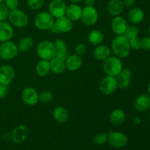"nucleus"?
Wrapping results in <instances>:
<instances>
[{
    "instance_id": "obj_32",
    "label": "nucleus",
    "mask_w": 150,
    "mask_h": 150,
    "mask_svg": "<svg viewBox=\"0 0 150 150\" xmlns=\"http://www.w3.org/2000/svg\"><path fill=\"white\" fill-rule=\"evenodd\" d=\"M108 133L102 132V133H98V134L94 136L93 142L96 145L101 146V145L105 144L108 142Z\"/></svg>"
},
{
    "instance_id": "obj_20",
    "label": "nucleus",
    "mask_w": 150,
    "mask_h": 150,
    "mask_svg": "<svg viewBox=\"0 0 150 150\" xmlns=\"http://www.w3.org/2000/svg\"><path fill=\"white\" fill-rule=\"evenodd\" d=\"M92 54L95 59L98 61H105L111 56V49L108 45L100 44L99 45H97L96 48L93 50Z\"/></svg>"
},
{
    "instance_id": "obj_31",
    "label": "nucleus",
    "mask_w": 150,
    "mask_h": 150,
    "mask_svg": "<svg viewBox=\"0 0 150 150\" xmlns=\"http://www.w3.org/2000/svg\"><path fill=\"white\" fill-rule=\"evenodd\" d=\"M139 29L136 26L133 25H130V26H127V29H126L124 35L127 38L128 40L132 39V38H136L139 37Z\"/></svg>"
},
{
    "instance_id": "obj_45",
    "label": "nucleus",
    "mask_w": 150,
    "mask_h": 150,
    "mask_svg": "<svg viewBox=\"0 0 150 150\" xmlns=\"http://www.w3.org/2000/svg\"><path fill=\"white\" fill-rule=\"evenodd\" d=\"M148 31H149V36H150V24H149V29H148Z\"/></svg>"
},
{
    "instance_id": "obj_4",
    "label": "nucleus",
    "mask_w": 150,
    "mask_h": 150,
    "mask_svg": "<svg viewBox=\"0 0 150 150\" xmlns=\"http://www.w3.org/2000/svg\"><path fill=\"white\" fill-rule=\"evenodd\" d=\"M54 18L49 12L42 11L38 13L35 18V26L40 30H49L54 24Z\"/></svg>"
},
{
    "instance_id": "obj_8",
    "label": "nucleus",
    "mask_w": 150,
    "mask_h": 150,
    "mask_svg": "<svg viewBox=\"0 0 150 150\" xmlns=\"http://www.w3.org/2000/svg\"><path fill=\"white\" fill-rule=\"evenodd\" d=\"M98 18H99L98 12L94 6H92V7L85 6L82 9L81 19L83 24L89 26H93L98 22Z\"/></svg>"
},
{
    "instance_id": "obj_26",
    "label": "nucleus",
    "mask_w": 150,
    "mask_h": 150,
    "mask_svg": "<svg viewBox=\"0 0 150 150\" xmlns=\"http://www.w3.org/2000/svg\"><path fill=\"white\" fill-rule=\"evenodd\" d=\"M51 71L55 74H62L66 70L65 62L57 57H54L49 61Z\"/></svg>"
},
{
    "instance_id": "obj_3",
    "label": "nucleus",
    "mask_w": 150,
    "mask_h": 150,
    "mask_svg": "<svg viewBox=\"0 0 150 150\" xmlns=\"http://www.w3.org/2000/svg\"><path fill=\"white\" fill-rule=\"evenodd\" d=\"M103 68L107 76L116 77L122 69L123 65L121 59L116 56H110L108 59L103 61Z\"/></svg>"
},
{
    "instance_id": "obj_30",
    "label": "nucleus",
    "mask_w": 150,
    "mask_h": 150,
    "mask_svg": "<svg viewBox=\"0 0 150 150\" xmlns=\"http://www.w3.org/2000/svg\"><path fill=\"white\" fill-rule=\"evenodd\" d=\"M35 70H36L37 74L39 76H40V77L46 76L51 71L49 61L41 59L37 64Z\"/></svg>"
},
{
    "instance_id": "obj_36",
    "label": "nucleus",
    "mask_w": 150,
    "mask_h": 150,
    "mask_svg": "<svg viewBox=\"0 0 150 150\" xmlns=\"http://www.w3.org/2000/svg\"><path fill=\"white\" fill-rule=\"evenodd\" d=\"M86 46L85 45V44L83 43H79L76 45L75 47V54H77V55L82 57V56L84 55L86 53Z\"/></svg>"
},
{
    "instance_id": "obj_34",
    "label": "nucleus",
    "mask_w": 150,
    "mask_h": 150,
    "mask_svg": "<svg viewBox=\"0 0 150 150\" xmlns=\"http://www.w3.org/2000/svg\"><path fill=\"white\" fill-rule=\"evenodd\" d=\"M27 4L32 10H40L43 6L45 0H26Z\"/></svg>"
},
{
    "instance_id": "obj_38",
    "label": "nucleus",
    "mask_w": 150,
    "mask_h": 150,
    "mask_svg": "<svg viewBox=\"0 0 150 150\" xmlns=\"http://www.w3.org/2000/svg\"><path fill=\"white\" fill-rule=\"evenodd\" d=\"M129 44L131 49L133 50H139L141 49L140 45V38L139 37L136 38H132V39L129 40Z\"/></svg>"
},
{
    "instance_id": "obj_28",
    "label": "nucleus",
    "mask_w": 150,
    "mask_h": 150,
    "mask_svg": "<svg viewBox=\"0 0 150 150\" xmlns=\"http://www.w3.org/2000/svg\"><path fill=\"white\" fill-rule=\"evenodd\" d=\"M104 38L105 36L102 31L98 30V29H93L88 35V41L92 45H99L103 42Z\"/></svg>"
},
{
    "instance_id": "obj_23",
    "label": "nucleus",
    "mask_w": 150,
    "mask_h": 150,
    "mask_svg": "<svg viewBox=\"0 0 150 150\" xmlns=\"http://www.w3.org/2000/svg\"><path fill=\"white\" fill-rule=\"evenodd\" d=\"M127 18L130 22H131L133 24H139L144 18V13L140 7H131L127 13Z\"/></svg>"
},
{
    "instance_id": "obj_17",
    "label": "nucleus",
    "mask_w": 150,
    "mask_h": 150,
    "mask_svg": "<svg viewBox=\"0 0 150 150\" xmlns=\"http://www.w3.org/2000/svg\"><path fill=\"white\" fill-rule=\"evenodd\" d=\"M64 62H65L66 69L71 72L76 71L80 69L83 64L82 57L76 54L68 56Z\"/></svg>"
},
{
    "instance_id": "obj_46",
    "label": "nucleus",
    "mask_w": 150,
    "mask_h": 150,
    "mask_svg": "<svg viewBox=\"0 0 150 150\" xmlns=\"http://www.w3.org/2000/svg\"><path fill=\"white\" fill-rule=\"evenodd\" d=\"M4 1V0H0V3H3Z\"/></svg>"
},
{
    "instance_id": "obj_48",
    "label": "nucleus",
    "mask_w": 150,
    "mask_h": 150,
    "mask_svg": "<svg viewBox=\"0 0 150 150\" xmlns=\"http://www.w3.org/2000/svg\"><path fill=\"white\" fill-rule=\"evenodd\" d=\"M0 85H1V83H0Z\"/></svg>"
},
{
    "instance_id": "obj_19",
    "label": "nucleus",
    "mask_w": 150,
    "mask_h": 150,
    "mask_svg": "<svg viewBox=\"0 0 150 150\" xmlns=\"http://www.w3.org/2000/svg\"><path fill=\"white\" fill-rule=\"evenodd\" d=\"M136 111L144 112L150 108V96L148 94H142L136 98L134 103Z\"/></svg>"
},
{
    "instance_id": "obj_29",
    "label": "nucleus",
    "mask_w": 150,
    "mask_h": 150,
    "mask_svg": "<svg viewBox=\"0 0 150 150\" xmlns=\"http://www.w3.org/2000/svg\"><path fill=\"white\" fill-rule=\"evenodd\" d=\"M34 39L31 36H26L22 38L18 44L19 52L26 53L30 51L34 45Z\"/></svg>"
},
{
    "instance_id": "obj_44",
    "label": "nucleus",
    "mask_w": 150,
    "mask_h": 150,
    "mask_svg": "<svg viewBox=\"0 0 150 150\" xmlns=\"http://www.w3.org/2000/svg\"><path fill=\"white\" fill-rule=\"evenodd\" d=\"M147 92H148V95H149L150 96V83H149V85H148V86H147Z\"/></svg>"
},
{
    "instance_id": "obj_25",
    "label": "nucleus",
    "mask_w": 150,
    "mask_h": 150,
    "mask_svg": "<svg viewBox=\"0 0 150 150\" xmlns=\"http://www.w3.org/2000/svg\"><path fill=\"white\" fill-rule=\"evenodd\" d=\"M53 117L58 123L64 124L69 120V113L64 107L57 106L53 111Z\"/></svg>"
},
{
    "instance_id": "obj_35",
    "label": "nucleus",
    "mask_w": 150,
    "mask_h": 150,
    "mask_svg": "<svg viewBox=\"0 0 150 150\" xmlns=\"http://www.w3.org/2000/svg\"><path fill=\"white\" fill-rule=\"evenodd\" d=\"M9 9L4 3H0V21H4L7 19L9 15Z\"/></svg>"
},
{
    "instance_id": "obj_24",
    "label": "nucleus",
    "mask_w": 150,
    "mask_h": 150,
    "mask_svg": "<svg viewBox=\"0 0 150 150\" xmlns=\"http://www.w3.org/2000/svg\"><path fill=\"white\" fill-rule=\"evenodd\" d=\"M56 48V57L59 58L65 61L66 59L68 57V52H67V44L63 40L58 38L54 42Z\"/></svg>"
},
{
    "instance_id": "obj_7",
    "label": "nucleus",
    "mask_w": 150,
    "mask_h": 150,
    "mask_svg": "<svg viewBox=\"0 0 150 150\" xmlns=\"http://www.w3.org/2000/svg\"><path fill=\"white\" fill-rule=\"evenodd\" d=\"M108 143L110 146L115 149H121L127 143V136L122 132L110 131L108 133Z\"/></svg>"
},
{
    "instance_id": "obj_13",
    "label": "nucleus",
    "mask_w": 150,
    "mask_h": 150,
    "mask_svg": "<svg viewBox=\"0 0 150 150\" xmlns=\"http://www.w3.org/2000/svg\"><path fill=\"white\" fill-rule=\"evenodd\" d=\"M29 135L27 127L24 125L16 126L11 133V139L15 144H21L26 141Z\"/></svg>"
},
{
    "instance_id": "obj_10",
    "label": "nucleus",
    "mask_w": 150,
    "mask_h": 150,
    "mask_svg": "<svg viewBox=\"0 0 150 150\" xmlns=\"http://www.w3.org/2000/svg\"><path fill=\"white\" fill-rule=\"evenodd\" d=\"M21 98L25 105L33 106L39 102V93L33 87H26L22 90Z\"/></svg>"
},
{
    "instance_id": "obj_42",
    "label": "nucleus",
    "mask_w": 150,
    "mask_h": 150,
    "mask_svg": "<svg viewBox=\"0 0 150 150\" xmlns=\"http://www.w3.org/2000/svg\"><path fill=\"white\" fill-rule=\"evenodd\" d=\"M83 1L84 3V5L87 7H92L95 4V0H83Z\"/></svg>"
},
{
    "instance_id": "obj_1",
    "label": "nucleus",
    "mask_w": 150,
    "mask_h": 150,
    "mask_svg": "<svg viewBox=\"0 0 150 150\" xmlns=\"http://www.w3.org/2000/svg\"><path fill=\"white\" fill-rule=\"evenodd\" d=\"M111 49L116 57L121 59L126 58L130 54L131 49L129 40L124 35H117L111 41Z\"/></svg>"
},
{
    "instance_id": "obj_33",
    "label": "nucleus",
    "mask_w": 150,
    "mask_h": 150,
    "mask_svg": "<svg viewBox=\"0 0 150 150\" xmlns=\"http://www.w3.org/2000/svg\"><path fill=\"white\" fill-rule=\"evenodd\" d=\"M53 100V94L51 91H42L39 94V101L43 103L51 102Z\"/></svg>"
},
{
    "instance_id": "obj_27",
    "label": "nucleus",
    "mask_w": 150,
    "mask_h": 150,
    "mask_svg": "<svg viewBox=\"0 0 150 150\" xmlns=\"http://www.w3.org/2000/svg\"><path fill=\"white\" fill-rule=\"evenodd\" d=\"M110 122L114 125H121L125 122L126 115L123 110L117 108L111 113L109 117Z\"/></svg>"
},
{
    "instance_id": "obj_16",
    "label": "nucleus",
    "mask_w": 150,
    "mask_h": 150,
    "mask_svg": "<svg viewBox=\"0 0 150 150\" xmlns=\"http://www.w3.org/2000/svg\"><path fill=\"white\" fill-rule=\"evenodd\" d=\"M127 21L122 16H115L111 21V29L117 35H122L127 27Z\"/></svg>"
},
{
    "instance_id": "obj_22",
    "label": "nucleus",
    "mask_w": 150,
    "mask_h": 150,
    "mask_svg": "<svg viewBox=\"0 0 150 150\" xmlns=\"http://www.w3.org/2000/svg\"><path fill=\"white\" fill-rule=\"evenodd\" d=\"M125 5L122 0H110L107 5L108 12L113 16H119L123 13Z\"/></svg>"
},
{
    "instance_id": "obj_39",
    "label": "nucleus",
    "mask_w": 150,
    "mask_h": 150,
    "mask_svg": "<svg viewBox=\"0 0 150 150\" xmlns=\"http://www.w3.org/2000/svg\"><path fill=\"white\" fill-rule=\"evenodd\" d=\"M4 2L10 11L16 10L18 7V0H4Z\"/></svg>"
},
{
    "instance_id": "obj_5",
    "label": "nucleus",
    "mask_w": 150,
    "mask_h": 150,
    "mask_svg": "<svg viewBox=\"0 0 150 150\" xmlns=\"http://www.w3.org/2000/svg\"><path fill=\"white\" fill-rule=\"evenodd\" d=\"M19 51L18 45L11 40L2 42L0 44V59L10 61L16 58Z\"/></svg>"
},
{
    "instance_id": "obj_15",
    "label": "nucleus",
    "mask_w": 150,
    "mask_h": 150,
    "mask_svg": "<svg viewBox=\"0 0 150 150\" xmlns=\"http://www.w3.org/2000/svg\"><path fill=\"white\" fill-rule=\"evenodd\" d=\"M54 26L57 28L59 33H68L73 29V21L66 16H64L57 18L54 22Z\"/></svg>"
},
{
    "instance_id": "obj_11",
    "label": "nucleus",
    "mask_w": 150,
    "mask_h": 150,
    "mask_svg": "<svg viewBox=\"0 0 150 150\" xmlns=\"http://www.w3.org/2000/svg\"><path fill=\"white\" fill-rule=\"evenodd\" d=\"M67 4L63 0H52L48 5V12L54 18L65 16Z\"/></svg>"
},
{
    "instance_id": "obj_40",
    "label": "nucleus",
    "mask_w": 150,
    "mask_h": 150,
    "mask_svg": "<svg viewBox=\"0 0 150 150\" xmlns=\"http://www.w3.org/2000/svg\"><path fill=\"white\" fill-rule=\"evenodd\" d=\"M8 94V86L6 85H0V100L4 99Z\"/></svg>"
},
{
    "instance_id": "obj_2",
    "label": "nucleus",
    "mask_w": 150,
    "mask_h": 150,
    "mask_svg": "<svg viewBox=\"0 0 150 150\" xmlns=\"http://www.w3.org/2000/svg\"><path fill=\"white\" fill-rule=\"evenodd\" d=\"M36 52L41 59L50 61L56 56L55 45L50 40H42L37 45Z\"/></svg>"
},
{
    "instance_id": "obj_9",
    "label": "nucleus",
    "mask_w": 150,
    "mask_h": 150,
    "mask_svg": "<svg viewBox=\"0 0 150 150\" xmlns=\"http://www.w3.org/2000/svg\"><path fill=\"white\" fill-rule=\"evenodd\" d=\"M117 80L114 76H106L100 81L99 89L103 95H109L114 93L117 89Z\"/></svg>"
},
{
    "instance_id": "obj_18",
    "label": "nucleus",
    "mask_w": 150,
    "mask_h": 150,
    "mask_svg": "<svg viewBox=\"0 0 150 150\" xmlns=\"http://www.w3.org/2000/svg\"><path fill=\"white\" fill-rule=\"evenodd\" d=\"M14 30L13 26L9 22L0 21V42L10 40L13 37Z\"/></svg>"
},
{
    "instance_id": "obj_14",
    "label": "nucleus",
    "mask_w": 150,
    "mask_h": 150,
    "mask_svg": "<svg viewBox=\"0 0 150 150\" xmlns=\"http://www.w3.org/2000/svg\"><path fill=\"white\" fill-rule=\"evenodd\" d=\"M132 71L127 67H122L120 73L116 76L117 86L120 89H127L130 84Z\"/></svg>"
},
{
    "instance_id": "obj_6",
    "label": "nucleus",
    "mask_w": 150,
    "mask_h": 150,
    "mask_svg": "<svg viewBox=\"0 0 150 150\" xmlns=\"http://www.w3.org/2000/svg\"><path fill=\"white\" fill-rule=\"evenodd\" d=\"M7 19L12 26L17 28H23L29 23V18L26 13L18 8L9 12Z\"/></svg>"
},
{
    "instance_id": "obj_21",
    "label": "nucleus",
    "mask_w": 150,
    "mask_h": 150,
    "mask_svg": "<svg viewBox=\"0 0 150 150\" xmlns=\"http://www.w3.org/2000/svg\"><path fill=\"white\" fill-rule=\"evenodd\" d=\"M82 7L79 4L72 3L67 6L65 16L70 19L72 21H77L80 20L81 17Z\"/></svg>"
},
{
    "instance_id": "obj_41",
    "label": "nucleus",
    "mask_w": 150,
    "mask_h": 150,
    "mask_svg": "<svg viewBox=\"0 0 150 150\" xmlns=\"http://www.w3.org/2000/svg\"><path fill=\"white\" fill-rule=\"evenodd\" d=\"M125 7H133L136 3V0H122Z\"/></svg>"
},
{
    "instance_id": "obj_12",
    "label": "nucleus",
    "mask_w": 150,
    "mask_h": 150,
    "mask_svg": "<svg viewBox=\"0 0 150 150\" xmlns=\"http://www.w3.org/2000/svg\"><path fill=\"white\" fill-rule=\"evenodd\" d=\"M15 78V70L12 66L4 64L0 67V83L9 86Z\"/></svg>"
},
{
    "instance_id": "obj_37",
    "label": "nucleus",
    "mask_w": 150,
    "mask_h": 150,
    "mask_svg": "<svg viewBox=\"0 0 150 150\" xmlns=\"http://www.w3.org/2000/svg\"><path fill=\"white\" fill-rule=\"evenodd\" d=\"M140 45L141 48L145 51H149L150 50V36L144 37L140 39Z\"/></svg>"
},
{
    "instance_id": "obj_43",
    "label": "nucleus",
    "mask_w": 150,
    "mask_h": 150,
    "mask_svg": "<svg viewBox=\"0 0 150 150\" xmlns=\"http://www.w3.org/2000/svg\"><path fill=\"white\" fill-rule=\"evenodd\" d=\"M72 3H75V4H78V3H80L81 1H83V0H70Z\"/></svg>"
},
{
    "instance_id": "obj_47",
    "label": "nucleus",
    "mask_w": 150,
    "mask_h": 150,
    "mask_svg": "<svg viewBox=\"0 0 150 150\" xmlns=\"http://www.w3.org/2000/svg\"><path fill=\"white\" fill-rule=\"evenodd\" d=\"M149 124H150V117H149Z\"/></svg>"
}]
</instances>
